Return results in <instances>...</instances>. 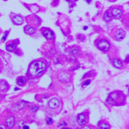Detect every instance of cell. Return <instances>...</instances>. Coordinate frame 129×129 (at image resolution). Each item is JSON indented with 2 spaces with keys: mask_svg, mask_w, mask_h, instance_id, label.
I'll use <instances>...</instances> for the list:
<instances>
[{
  "mask_svg": "<svg viewBox=\"0 0 129 129\" xmlns=\"http://www.w3.org/2000/svg\"><path fill=\"white\" fill-rule=\"evenodd\" d=\"M125 96L122 92L115 91L109 95L107 101L108 103L113 105H119L122 104L125 101Z\"/></svg>",
  "mask_w": 129,
  "mask_h": 129,
  "instance_id": "cell-1",
  "label": "cell"
},
{
  "mask_svg": "<svg viewBox=\"0 0 129 129\" xmlns=\"http://www.w3.org/2000/svg\"><path fill=\"white\" fill-rule=\"evenodd\" d=\"M45 69V64L40 61L32 63L29 68V72L34 76H39Z\"/></svg>",
  "mask_w": 129,
  "mask_h": 129,
  "instance_id": "cell-2",
  "label": "cell"
},
{
  "mask_svg": "<svg viewBox=\"0 0 129 129\" xmlns=\"http://www.w3.org/2000/svg\"><path fill=\"white\" fill-rule=\"evenodd\" d=\"M98 48L101 51L104 52H107L109 48L110 45L109 43L107 40L105 39H102L100 40L98 43L97 44Z\"/></svg>",
  "mask_w": 129,
  "mask_h": 129,
  "instance_id": "cell-3",
  "label": "cell"
},
{
  "mask_svg": "<svg viewBox=\"0 0 129 129\" xmlns=\"http://www.w3.org/2000/svg\"><path fill=\"white\" fill-rule=\"evenodd\" d=\"M122 11L118 8H115L112 11V16L116 19H119L122 15Z\"/></svg>",
  "mask_w": 129,
  "mask_h": 129,
  "instance_id": "cell-4",
  "label": "cell"
},
{
  "mask_svg": "<svg viewBox=\"0 0 129 129\" xmlns=\"http://www.w3.org/2000/svg\"><path fill=\"white\" fill-rule=\"evenodd\" d=\"M15 123V117L13 116H9L6 120V124L8 128H12Z\"/></svg>",
  "mask_w": 129,
  "mask_h": 129,
  "instance_id": "cell-5",
  "label": "cell"
},
{
  "mask_svg": "<svg viewBox=\"0 0 129 129\" xmlns=\"http://www.w3.org/2000/svg\"><path fill=\"white\" fill-rule=\"evenodd\" d=\"M59 105V101L56 98H52L48 102L49 107L52 109H55Z\"/></svg>",
  "mask_w": 129,
  "mask_h": 129,
  "instance_id": "cell-6",
  "label": "cell"
},
{
  "mask_svg": "<svg viewBox=\"0 0 129 129\" xmlns=\"http://www.w3.org/2000/svg\"><path fill=\"white\" fill-rule=\"evenodd\" d=\"M125 36V32L123 29H119L116 34V39L118 41H120L124 39Z\"/></svg>",
  "mask_w": 129,
  "mask_h": 129,
  "instance_id": "cell-7",
  "label": "cell"
},
{
  "mask_svg": "<svg viewBox=\"0 0 129 129\" xmlns=\"http://www.w3.org/2000/svg\"><path fill=\"white\" fill-rule=\"evenodd\" d=\"M77 122L80 126L84 125L86 123L85 116L84 114H83V113L77 116Z\"/></svg>",
  "mask_w": 129,
  "mask_h": 129,
  "instance_id": "cell-8",
  "label": "cell"
},
{
  "mask_svg": "<svg viewBox=\"0 0 129 129\" xmlns=\"http://www.w3.org/2000/svg\"><path fill=\"white\" fill-rule=\"evenodd\" d=\"M9 88V85L5 80H0V91H6Z\"/></svg>",
  "mask_w": 129,
  "mask_h": 129,
  "instance_id": "cell-9",
  "label": "cell"
},
{
  "mask_svg": "<svg viewBox=\"0 0 129 129\" xmlns=\"http://www.w3.org/2000/svg\"><path fill=\"white\" fill-rule=\"evenodd\" d=\"M44 36L47 39H52L54 37V34L50 30L45 29L43 32Z\"/></svg>",
  "mask_w": 129,
  "mask_h": 129,
  "instance_id": "cell-10",
  "label": "cell"
},
{
  "mask_svg": "<svg viewBox=\"0 0 129 129\" xmlns=\"http://www.w3.org/2000/svg\"><path fill=\"white\" fill-rule=\"evenodd\" d=\"M13 21L15 24L17 25H21L23 23V19L20 16H16L13 18Z\"/></svg>",
  "mask_w": 129,
  "mask_h": 129,
  "instance_id": "cell-11",
  "label": "cell"
},
{
  "mask_svg": "<svg viewBox=\"0 0 129 129\" xmlns=\"http://www.w3.org/2000/svg\"><path fill=\"white\" fill-rule=\"evenodd\" d=\"M24 30L26 33L29 34H31L35 32L34 28L30 26H26L24 28Z\"/></svg>",
  "mask_w": 129,
  "mask_h": 129,
  "instance_id": "cell-12",
  "label": "cell"
},
{
  "mask_svg": "<svg viewBox=\"0 0 129 129\" xmlns=\"http://www.w3.org/2000/svg\"><path fill=\"white\" fill-rule=\"evenodd\" d=\"M113 65H114L116 68H119V69H120V68H122L123 66L122 63L119 60H117V59L115 60H113Z\"/></svg>",
  "mask_w": 129,
  "mask_h": 129,
  "instance_id": "cell-13",
  "label": "cell"
},
{
  "mask_svg": "<svg viewBox=\"0 0 129 129\" xmlns=\"http://www.w3.org/2000/svg\"><path fill=\"white\" fill-rule=\"evenodd\" d=\"M16 48V45L14 43H10L7 44L6 46V50L8 52L13 51Z\"/></svg>",
  "mask_w": 129,
  "mask_h": 129,
  "instance_id": "cell-14",
  "label": "cell"
},
{
  "mask_svg": "<svg viewBox=\"0 0 129 129\" xmlns=\"http://www.w3.org/2000/svg\"><path fill=\"white\" fill-rule=\"evenodd\" d=\"M112 15L108 12H106L104 15V19L107 21L109 22L112 20Z\"/></svg>",
  "mask_w": 129,
  "mask_h": 129,
  "instance_id": "cell-15",
  "label": "cell"
},
{
  "mask_svg": "<svg viewBox=\"0 0 129 129\" xmlns=\"http://www.w3.org/2000/svg\"><path fill=\"white\" fill-rule=\"evenodd\" d=\"M17 84L19 86H23L26 83V80L23 77H19L17 79Z\"/></svg>",
  "mask_w": 129,
  "mask_h": 129,
  "instance_id": "cell-16",
  "label": "cell"
},
{
  "mask_svg": "<svg viewBox=\"0 0 129 129\" xmlns=\"http://www.w3.org/2000/svg\"><path fill=\"white\" fill-rule=\"evenodd\" d=\"M98 127H99V129H109V126L105 123H100L99 126H98Z\"/></svg>",
  "mask_w": 129,
  "mask_h": 129,
  "instance_id": "cell-17",
  "label": "cell"
},
{
  "mask_svg": "<svg viewBox=\"0 0 129 129\" xmlns=\"http://www.w3.org/2000/svg\"><path fill=\"white\" fill-rule=\"evenodd\" d=\"M71 52L72 54L76 55L78 52V49L75 47H73L71 49Z\"/></svg>",
  "mask_w": 129,
  "mask_h": 129,
  "instance_id": "cell-18",
  "label": "cell"
},
{
  "mask_svg": "<svg viewBox=\"0 0 129 129\" xmlns=\"http://www.w3.org/2000/svg\"><path fill=\"white\" fill-rule=\"evenodd\" d=\"M17 126L19 128H20L23 127L24 126V122H23V121H22V120L19 121V122L17 124Z\"/></svg>",
  "mask_w": 129,
  "mask_h": 129,
  "instance_id": "cell-19",
  "label": "cell"
},
{
  "mask_svg": "<svg viewBox=\"0 0 129 129\" xmlns=\"http://www.w3.org/2000/svg\"><path fill=\"white\" fill-rule=\"evenodd\" d=\"M31 109L33 112H36L37 111L38 109H39V107H38L37 106H36V105H33V106H32V107H31Z\"/></svg>",
  "mask_w": 129,
  "mask_h": 129,
  "instance_id": "cell-20",
  "label": "cell"
},
{
  "mask_svg": "<svg viewBox=\"0 0 129 129\" xmlns=\"http://www.w3.org/2000/svg\"><path fill=\"white\" fill-rule=\"evenodd\" d=\"M53 122H54V121H53L52 119H51V118H48L47 121V124L48 125H51L53 123Z\"/></svg>",
  "mask_w": 129,
  "mask_h": 129,
  "instance_id": "cell-21",
  "label": "cell"
},
{
  "mask_svg": "<svg viewBox=\"0 0 129 129\" xmlns=\"http://www.w3.org/2000/svg\"><path fill=\"white\" fill-rule=\"evenodd\" d=\"M90 80H87L84 82V85L87 86V85H88L90 84Z\"/></svg>",
  "mask_w": 129,
  "mask_h": 129,
  "instance_id": "cell-22",
  "label": "cell"
},
{
  "mask_svg": "<svg viewBox=\"0 0 129 129\" xmlns=\"http://www.w3.org/2000/svg\"><path fill=\"white\" fill-rule=\"evenodd\" d=\"M0 129H6V128L4 125L0 124Z\"/></svg>",
  "mask_w": 129,
  "mask_h": 129,
  "instance_id": "cell-23",
  "label": "cell"
},
{
  "mask_svg": "<svg viewBox=\"0 0 129 129\" xmlns=\"http://www.w3.org/2000/svg\"><path fill=\"white\" fill-rule=\"evenodd\" d=\"M7 35H8V33H7V34H6V33L5 34L4 36V37H3V39L4 40H5L6 39L7 37Z\"/></svg>",
  "mask_w": 129,
  "mask_h": 129,
  "instance_id": "cell-24",
  "label": "cell"
},
{
  "mask_svg": "<svg viewBox=\"0 0 129 129\" xmlns=\"http://www.w3.org/2000/svg\"><path fill=\"white\" fill-rule=\"evenodd\" d=\"M23 129H29V127L28 126L24 125V126L23 127Z\"/></svg>",
  "mask_w": 129,
  "mask_h": 129,
  "instance_id": "cell-25",
  "label": "cell"
},
{
  "mask_svg": "<svg viewBox=\"0 0 129 129\" xmlns=\"http://www.w3.org/2000/svg\"><path fill=\"white\" fill-rule=\"evenodd\" d=\"M60 125H61V126H66V125H67V124H66V122H63L61 124H60Z\"/></svg>",
  "mask_w": 129,
  "mask_h": 129,
  "instance_id": "cell-26",
  "label": "cell"
},
{
  "mask_svg": "<svg viewBox=\"0 0 129 129\" xmlns=\"http://www.w3.org/2000/svg\"><path fill=\"white\" fill-rule=\"evenodd\" d=\"M83 129H90V128H89L88 127H87V126H85V127H84V128H83Z\"/></svg>",
  "mask_w": 129,
  "mask_h": 129,
  "instance_id": "cell-27",
  "label": "cell"
},
{
  "mask_svg": "<svg viewBox=\"0 0 129 129\" xmlns=\"http://www.w3.org/2000/svg\"><path fill=\"white\" fill-rule=\"evenodd\" d=\"M62 129H69V128H63Z\"/></svg>",
  "mask_w": 129,
  "mask_h": 129,
  "instance_id": "cell-28",
  "label": "cell"
}]
</instances>
